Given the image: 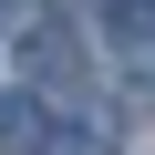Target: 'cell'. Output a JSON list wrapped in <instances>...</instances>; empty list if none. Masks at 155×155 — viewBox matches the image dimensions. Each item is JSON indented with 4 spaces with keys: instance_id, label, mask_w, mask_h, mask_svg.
Instances as JSON below:
<instances>
[{
    "instance_id": "2",
    "label": "cell",
    "mask_w": 155,
    "mask_h": 155,
    "mask_svg": "<svg viewBox=\"0 0 155 155\" xmlns=\"http://www.w3.org/2000/svg\"><path fill=\"white\" fill-rule=\"evenodd\" d=\"M0 155H52V114H41V93H11V104H0Z\"/></svg>"
},
{
    "instance_id": "1",
    "label": "cell",
    "mask_w": 155,
    "mask_h": 155,
    "mask_svg": "<svg viewBox=\"0 0 155 155\" xmlns=\"http://www.w3.org/2000/svg\"><path fill=\"white\" fill-rule=\"evenodd\" d=\"M21 62L41 72V83H62V93H83V41H72L62 21H41V31H21Z\"/></svg>"
},
{
    "instance_id": "3",
    "label": "cell",
    "mask_w": 155,
    "mask_h": 155,
    "mask_svg": "<svg viewBox=\"0 0 155 155\" xmlns=\"http://www.w3.org/2000/svg\"><path fill=\"white\" fill-rule=\"evenodd\" d=\"M104 31L134 52V72H155V0H104Z\"/></svg>"
}]
</instances>
